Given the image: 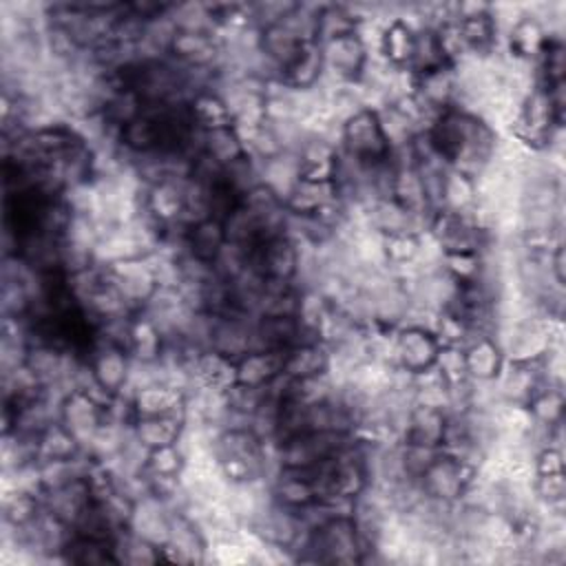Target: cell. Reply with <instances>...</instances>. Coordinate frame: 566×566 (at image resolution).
<instances>
[{
    "instance_id": "cell-1",
    "label": "cell",
    "mask_w": 566,
    "mask_h": 566,
    "mask_svg": "<svg viewBox=\"0 0 566 566\" xmlns=\"http://www.w3.org/2000/svg\"><path fill=\"white\" fill-rule=\"evenodd\" d=\"M429 146L451 170L478 179L495 159L497 137L478 115L449 106L431 126Z\"/></svg>"
},
{
    "instance_id": "cell-2",
    "label": "cell",
    "mask_w": 566,
    "mask_h": 566,
    "mask_svg": "<svg viewBox=\"0 0 566 566\" xmlns=\"http://www.w3.org/2000/svg\"><path fill=\"white\" fill-rule=\"evenodd\" d=\"M212 453L230 484L259 482L265 473V449L252 427H230L212 438Z\"/></svg>"
},
{
    "instance_id": "cell-3",
    "label": "cell",
    "mask_w": 566,
    "mask_h": 566,
    "mask_svg": "<svg viewBox=\"0 0 566 566\" xmlns=\"http://www.w3.org/2000/svg\"><path fill=\"white\" fill-rule=\"evenodd\" d=\"M340 139L347 159L363 168H376L391 161V144L382 130L380 115L374 108H358L340 124Z\"/></svg>"
},
{
    "instance_id": "cell-4",
    "label": "cell",
    "mask_w": 566,
    "mask_h": 566,
    "mask_svg": "<svg viewBox=\"0 0 566 566\" xmlns=\"http://www.w3.org/2000/svg\"><path fill=\"white\" fill-rule=\"evenodd\" d=\"M305 548L314 553V562L352 564L360 562L363 537L352 515H329L307 531Z\"/></svg>"
},
{
    "instance_id": "cell-5",
    "label": "cell",
    "mask_w": 566,
    "mask_h": 566,
    "mask_svg": "<svg viewBox=\"0 0 566 566\" xmlns=\"http://www.w3.org/2000/svg\"><path fill=\"white\" fill-rule=\"evenodd\" d=\"M442 352L438 334L420 323L402 327L394 338V358L396 365L413 376H422L436 367V360Z\"/></svg>"
},
{
    "instance_id": "cell-6",
    "label": "cell",
    "mask_w": 566,
    "mask_h": 566,
    "mask_svg": "<svg viewBox=\"0 0 566 566\" xmlns=\"http://www.w3.org/2000/svg\"><path fill=\"white\" fill-rule=\"evenodd\" d=\"M106 405L97 400L91 391L73 387L60 402V422L77 438L84 447L91 444L99 427L106 422Z\"/></svg>"
},
{
    "instance_id": "cell-7",
    "label": "cell",
    "mask_w": 566,
    "mask_h": 566,
    "mask_svg": "<svg viewBox=\"0 0 566 566\" xmlns=\"http://www.w3.org/2000/svg\"><path fill=\"white\" fill-rule=\"evenodd\" d=\"M128 356H130L128 349L106 338H99L91 347V358L86 365L93 374V380L108 398L122 394L128 387L130 371H133Z\"/></svg>"
},
{
    "instance_id": "cell-8",
    "label": "cell",
    "mask_w": 566,
    "mask_h": 566,
    "mask_svg": "<svg viewBox=\"0 0 566 566\" xmlns=\"http://www.w3.org/2000/svg\"><path fill=\"white\" fill-rule=\"evenodd\" d=\"M325 71H332L340 82H354L367 66V46L358 31L336 35L321 42Z\"/></svg>"
},
{
    "instance_id": "cell-9",
    "label": "cell",
    "mask_w": 566,
    "mask_h": 566,
    "mask_svg": "<svg viewBox=\"0 0 566 566\" xmlns=\"http://www.w3.org/2000/svg\"><path fill=\"white\" fill-rule=\"evenodd\" d=\"M130 411L135 413V418L186 416V398L181 387L157 380L133 389Z\"/></svg>"
},
{
    "instance_id": "cell-10",
    "label": "cell",
    "mask_w": 566,
    "mask_h": 566,
    "mask_svg": "<svg viewBox=\"0 0 566 566\" xmlns=\"http://www.w3.org/2000/svg\"><path fill=\"white\" fill-rule=\"evenodd\" d=\"M298 314H261L254 321V349H281L287 352L305 338Z\"/></svg>"
},
{
    "instance_id": "cell-11",
    "label": "cell",
    "mask_w": 566,
    "mask_h": 566,
    "mask_svg": "<svg viewBox=\"0 0 566 566\" xmlns=\"http://www.w3.org/2000/svg\"><path fill=\"white\" fill-rule=\"evenodd\" d=\"M285 354L281 349H250L237 360V385L265 389L283 376Z\"/></svg>"
},
{
    "instance_id": "cell-12",
    "label": "cell",
    "mask_w": 566,
    "mask_h": 566,
    "mask_svg": "<svg viewBox=\"0 0 566 566\" xmlns=\"http://www.w3.org/2000/svg\"><path fill=\"white\" fill-rule=\"evenodd\" d=\"M444 431H447L444 409L427 407L418 402L409 407L402 424L405 444L422 447V449H440L444 440Z\"/></svg>"
},
{
    "instance_id": "cell-13",
    "label": "cell",
    "mask_w": 566,
    "mask_h": 566,
    "mask_svg": "<svg viewBox=\"0 0 566 566\" xmlns=\"http://www.w3.org/2000/svg\"><path fill=\"white\" fill-rule=\"evenodd\" d=\"M462 360L467 378L473 382H495L504 369V352L493 336L478 334L462 347Z\"/></svg>"
},
{
    "instance_id": "cell-14",
    "label": "cell",
    "mask_w": 566,
    "mask_h": 566,
    "mask_svg": "<svg viewBox=\"0 0 566 566\" xmlns=\"http://www.w3.org/2000/svg\"><path fill=\"white\" fill-rule=\"evenodd\" d=\"M186 248L188 256L197 263L214 268L217 259L221 256L228 239H226V226L221 219L206 217L201 221H195L186 230Z\"/></svg>"
},
{
    "instance_id": "cell-15",
    "label": "cell",
    "mask_w": 566,
    "mask_h": 566,
    "mask_svg": "<svg viewBox=\"0 0 566 566\" xmlns=\"http://www.w3.org/2000/svg\"><path fill=\"white\" fill-rule=\"evenodd\" d=\"M332 369V354L321 340H303L285 354L283 376L290 380H314L327 376Z\"/></svg>"
},
{
    "instance_id": "cell-16",
    "label": "cell",
    "mask_w": 566,
    "mask_h": 566,
    "mask_svg": "<svg viewBox=\"0 0 566 566\" xmlns=\"http://www.w3.org/2000/svg\"><path fill=\"white\" fill-rule=\"evenodd\" d=\"M546 29L537 13H520V18L509 27V53L513 62H531L542 55L546 42Z\"/></svg>"
},
{
    "instance_id": "cell-17",
    "label": "cell",
    "mask_w": 566,
    "mask_h": 566,
    "mask_svg": "<svg viewBox=\"0 0 566 566\" xmlns=\"http://www.w3.org/2000/svg\"><path fill=\"white\" fill-rule=\"evenodd\" d=\"M323 71H325V60H323L321 44L307 42L296 53V57L285 69H281V82L292 91H314L318 86Z\"/></svg>"
},
{
    "instance_id": "cell-18",
    "label": "cell",
    "mask_w": 566,
    "mask_h": 566,
    "mask_svg": "<svg viewBox=\"0 0 566 566\" xmlns=\"http://www.w3.org/2000/svg\"><path fill=\"white\" fill-rule=\"evenodd\" d=\"M378 49L391 69L411 66L416 53V29L402 18L389 20L378 35Z\"/></svg>"
},
{
    "instance_id": "cell-19",
    "label": "cell",
    "mask_w": 566,
    "mask_h": 566,
    "mask_svg": "<svg viewBox=\"0 0 566 566\" xmlns=\"http://www.w3.org/2000/svg\"><path fill=\"white\" fill-rule=\"evenodd\" d=\"M188 113L192 119V126L201 133L206 130H214V128H226V126H234L232 113L228 102L223 99V95L212 93L208 88H199L190 102H188Z\"/></svg>"
},
{
    "instance_id": "cell-20",
    "label": "cell",
    "mask_w": 566,
    "mask_h": 566,
    "mask_svg": "<svg viewBox=\"0 0 566 566\" xmlns=\"http://www.w3.org/2000/svg\"><path fill=\"white\" fill-rule=\"evenodd\" d=\"M184 433V416H148L135 418L133 436L144 449L177 444Z\"/></svg>"
},
{
    "instance_id": "cell-21",
    "label": "cell",
    "mask_w": 566,
    "mask_h": 566,
    "mask_svg": "<svg viewBox=\"0 0 566 566\" xmlns=\"http://www.w3.org/2000/svg\"><path fill=\"white\" fill-rule=\"evenodd\" d=\"M201 139H203L201 150L210 159H214L221 168H228V166L241 161L243 157H248L243 139L234 126L206 130V133H201Z\"/></svg>"
},
{
    "instance_id": "cell-22",
    "label": "cell",
    "mask_w": 566,
    "mask_h": 566,
    "mask_svg": "<svg viewBox=\"0 0 566 566\" xmlns=\"http://www.w3.org/2000/svg\"><path fill=\"white\" fill-rule=\"evenodd\" d=\"M186 467V455L177 449V444L150 449L146 458V467L142 473L148 475H168V478H181Z\"/></svg>"
},
{
    "instance_id": "cell-23",
    "label": "cell",
    "mask_w": 566,
    "mask_h": 566,
    "mask_svg": "<svg viewBox=\"0 0 566 566\" xmlns=\"http://www.w3.org/2000/svg\"><path fill=\"white\" fill-rule=\"evenodd\" d=\"M533 491L539 502L546 506H557L564 502L566 495V482L564 473H539L533 480Z\"/></svg>"
},
{
    "instance_id": "cell-24",
    "label": "cell",
    "mask_w": 566,
    "mask_h": 566,
    "mask_svg": "<svg viewBox=\"0 0 566 566\" xmlns=\"http://www.w3.org/2000/svg\"><path fill=\"white\" fill-rule=\"evenodd\" d=\"M533 469H535V475H539V473H564V453H562V449L544 444L533 455Z\"/></svg>"
}]
</instances>
